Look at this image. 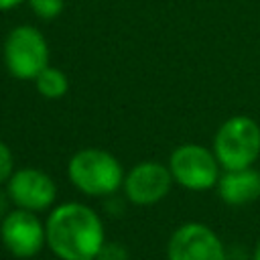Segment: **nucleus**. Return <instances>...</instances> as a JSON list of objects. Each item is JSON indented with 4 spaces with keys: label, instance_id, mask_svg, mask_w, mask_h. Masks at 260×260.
Instances as JSON below:
<instances>
[{
    "label": "nucleus",
    "instance_id": "14",
    "mask_svg": "<svg viewBox=\"0 0 260 260\" xmlns=\"http://www.w3.org/2000/svg\"><path fill=\"white\" fill-rule=\"evenodd\" d=\"M12 152L10 148L0 140V183L8 181L10 175H12Z\"/></svg>",
    "mask_w": 260,
    "mask_h": 260
},
{
    "label": "nucleus",
    "instance_id": "8",
    "mask_svg": "<svg viewBox=\"0 0 260 260\" xmlns=\"http://www.w3.org/2000/svg\"><path fill=\"white\" fill-rule=\"evenodd\" d=\"M6 193L18 209L37 213L49 209L55 203L57 185L47 173L39 169H20L10 175Z\"/></svg>",
    "mask_w": 260,
    "mask_h": 260
},
{
    "label": "nucleus",
    "instance_id": "5",
    "mask_svg": "<svg viewBox=\"0 0 260 260\" xmlns=\"http://www.w3.org/2000/svg\"><path fill=\"white\" fill-rule=\"evenodd\" d=\"M173 179L191 191H207L219 181V162L213 152L199 144H183L173 150L169 160Z\"/></svg>",
    "mask_w": 260,
    "mask_h": 260
},
{
    "label": "nucleus",
    "instance_id": "9",
    "mask_svg": "<svg viewBox=\"0 0 260 260\" xmlns=\"http://www.w3.org/2000/svg\"><path fill=\"white\" fill-rule=\"evenodd\" d=\"M173 175L160 162H140L124 177L126 197L136 205H154L171 191Z\"/></svg>",
    "mask_w": 260,
    "mask_h": 260
},
{
    "label": "nucleus",
    "instance_id": "17",
    "mask_svg": "<svg viewBox=\"0 0 260 260\" xmlns=\"http://www.w3.org/2000/svg\"><path fill=\"white\" fill-rule=\"evenodd\" d=\"M252 260H260V242H258L256 248H254V256H252Z\"/></svg>",
    "mask_w": 260,
    "mask_h": 260
},
{
    "label": "nucleus",
    "instance_id": "4",
    "mask_svg": "<svg viewBox=\"0 0 260 260\" xmlns=\"http://www.w3.org/2000/svg\"><path fill=\"white\" fill-rule=\"evenodd\" d=\"M4 63L16 79H37V75L49 67V47L45 37L28 24L12 28L4 43Z\"/></svg>",
    "mask_w": 260,
    "mask_h": 260
},
{
    "label": "nucleus",
    "instance_id": "10",
    "mask_svg": "<svg viewBox=\"0 0 260 260\" xmlns=\"http://www.w3.org/2000/svg\"><path fill=\"white\" fill-rule=\"evenodd\" d=\"M217 193L228 205H246L260 197V171L246 167L219 175Z\"/></svg>",
    "mask_w": 260,
    "mask_h": 260
},
{
    "label": "nucleus",
    "instance_id": "11",
    "mask_svg": "<svg viewBox=\"0 0 260 260\" xmlns=\"http://www.w3.org/2000/svg\"><path fill=\"white\" fill-rule=\"evenodd\" d=\"M35 85L39 89V93L47 100H59L67 93L69 89V81H67V75L61 71V69H55V67H45L37 79H35Z\"/></svg>",
    "mask_w": 260,
    "mask_h": 260
},
{
    "label": "nucleus",
    "instance_id": "15",
    "mask_svg": "<svg viewBox=\"0 0 260 260\" xmlns=\"http://www.w3.org/2000/svg\"><path fill=\"white\" fill-rule=\"evenodd\" d=\"M8 193H4L2 189H0V219H4L6 217V213H8Z\"/></svg>",
    "mask_w": 260,
    "mask_h": 260
},
{
    "label": "nucleus",
    "instance_id": "2",
    "mask_svg": "<svg viewBox=\"0 0 260 260\" xmlns=\"http://www.w3.org/2000/svg\"><path fill=\"white\" fill-rule=\"evenodd\" d=\"M69 181L85 195H112L124 183V171L118 158L102 148H83L67 165Z\"/></svg>",
    "mask_w": 260,
    "mask_h": 260
},
{
    "label": "nucleus",
    "instance_id": "7",
    "mask_svg": "<svg viewBox=\"0 0 260 260\" xmlns=\"http://www.w3.org/2000/svg\"><path fill=\"white\" fill-rule=\"evenodd\" d=\"M167 260H225L219 236L203 223H185L169 240Z\"/></svg>",
    "mask_w": 260,
    "mask_h": 260
},
{
    "label": "nucleus",
    "instance_id": "12",
    "mask_svg": "<svg viewBox=\"0 0 260 260\" xmlns=\"http://www.w3.org/2000/svg\"><path fill=\"white\" fill-rule=\"evenodd\" d=\"M32 12L43 20H53L63 10V0H28Z\"/></svg>",
    "mask_w": 260,
    "mask_h": 260
},
{
    "label": "nucleus",
    "instance_id": "3",
    "mask_svg": "<svg viewBox=\"0 0 260 260\" xmlns=\"http://www.w3.org/2000/svg\"><path fill=\"white\" fill-rule=\"evenodd\" d=\"M213 154L225 171L252 167L260 154V126L248 116L225 120L213 138Z\"/></svg>",
    "mask_w": 260,
    "mask_h": 260
},
{
    "label": "nucleus",
    "instance_id": "1",
    "mask_svg": "<svg viewBox=\"0 0 260 260\" xmlns=\"http://www.w3.org/2000/svg\"><path fill=\"white\" fill-rule=\"evenodd\" d=\"M47 244L61 260H95L106 244L100 215L83 203L57 205L47 223Z\"/></svg>",
    "mask_w": 260,
    "mask_h": 260
},
{
    "label": "nucleus",
    "instance_id": "13",
    "mask_svg": "<svg viewBox=\"0 0 260 260\" xmlns=\"http://www.w3.org/2000/svg\"><path fill=\"white\" fill-rule=\"evenodd\" d=\"M95 260H128V252L120 244H108L106 242Z\"/></svg>",
    "mask_w": 260,
    "mask_h": 260
},
{
    "label": "nucleus",
    "instance_id": "16",
    "mask_svg": "<svg viewBox=\"0 0 260 260\" xmlns=\"http://www.w3.org/2000/svg\"><path fill=\"white\" fill-rule=\"evenodd\" d=\"M24 0H0V10H10L18 4H22Z\"/></svg>",
    "mask_w": 260,
    "mask_h": 260
},
{
    "label": "nucleus",
    "instance_id": "6",
    "mask_svg": "<svg viewBox=\"0 0 260 260\" xmlns=\"http://www.w3.org/2000/svg\"><path fill=\"white\" fill-rule=\"evenodd\" d=\"M0 240L2 246L16 258H32L47 244L45 223L37 217L35 211L14 209L8 211L0 221Z\"/></svg>",
    "mask_w": 260,
    "mask_h": 260
}]
</instances>
